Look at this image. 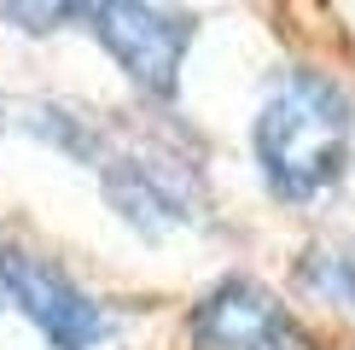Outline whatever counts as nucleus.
Returning <instances> with one entry per match:
<instances>
[{"label": "nucleus", "mask_w": 355, "mask_h": 350, "mask_svg": "<svg viewBox=\"0 0 355 350\" xmlns=\"http://www.w3.org/2000/svg\"><path fill=\"white\" fill-rule=\"evenodd\" d=\"M297 281H303V292H315V298L338 303L344 315H355V251H303Z\"/></svg>", "instance_id": "nucleus-6"}, {"label": "nucleus", "mask_w": 355, "mask_h": 350, "mask_svg": "<svg viewBox=\"0 0 355 350\" xmlns=\"http://www.w3.org/2000/svg\"><path fill=\"white\" fill-rule=\"evenodd\" d=\"M0 286H6V303H18V315L53 350H99L111 339L105 303H99L70 269H58L53 257L6 245V251H0Z\"/></svg>", "instance_id": "nucleus-3"}, {"label": "nucleus", "mask_w": 355, "mask_h": 350, "mask_svg": "<svg viewBox=\"0 0 355 350\" xmlns=\"http://www.w3.org/2000/svg\"><path fill=\"white\" fill-rule=\"evenodd\" d=\"M29 128H35L41 140L64 146L70 158H87V164H99V158H105V140H99V128L87 123L82 111H70V106H35V111H29Z\"/></svg>", "instance_id": "nucleus-7"}, {"label": "nucleus", "mask_w": 355, "mask_h": 350, "mask_svg": "<svg viewBox=\"0 0 355 350\" xmlns=\"http://www.w3.org/2000/svg\"><path fill=\"white\" fill-rule=\"evenodd\" d=\"M99 0H0V18L24 35H53L70 24H94Z\"/></svg>", "instance_id": "nucleus-8"}, {"label": "nucleus", "mask_w": 355, "mask_h": 350, "mask_svg": "<svg viewBox=\"0 0 355 350\" xmlns=\"http://www.w3.org/2000/svg\"><path fill=\"white\" fill-rule=\"evenodd\" d=\"M250 152L279 204H315L355 158V99L327 70H286L250 123Z\"/></svg>", "instance_id": "nucleus-1"}, {"label": "nucleus", "mask_w": 355, "mask_h": 350, "mask_svg": "<svg viewBox=\"0 0 355 350\" xmlns=\"http://www.w3.org/2000/svg\"><path fill=\"white\" fill-rule=\"evenodd\" d=\"M94 35L146 99H175L198 18L175 0H99Z\"/></svg>", "instance_id": "nucleus-2"}, {"label": "nucleus", "mask_w": 355, "mask_h": 350, "mask_svg": "<svg viewBox=\"0 0 355 350\" xmlns=\"http://www.w3.org/2000/svg\"><path fill=\"white\" fill-rule=\"evenodd\" d=\"M192 350H320V339L297 321L279 292H268L257 274H227L192 303L187 315Z\"/></svg>", "instance_id": "nucleus-4"}, {"label": "nucleus", "mask_w": 355, "mask_h": 350, "mask_svg": "<svg viewBox=\"0 0 355 350\" xmlns=\"http://www.w3.org/2000/svg\"><path fill=\"white\" fill-rule=\"evenodd\" d=\"M105 199L128 228L157 240V233H175L192 222L198 181L169 152H128V158H105Z\"/></svg>", "instance_id": "nucleus-5"}, {"label": "nucleus", "mask_w": 355, "mask_h": 350, "mask_svg": "<svg viewBox=\"0 0 355 350\" xmlns=\"http://www.w3.org/2000/svg\"><path fill=\"white\" fill-rule=\"evenodd\" d=\"M0 303H6V286H0Z\"/></svg>", "instance_id": "nucleus-9"}]
</instances>
